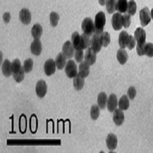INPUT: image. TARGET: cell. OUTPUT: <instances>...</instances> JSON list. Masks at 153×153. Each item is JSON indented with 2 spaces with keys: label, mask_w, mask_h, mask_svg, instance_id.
Masks as SVG:
<instances>
[{
  "label": "cell",
  "mask_w": 153,
  "mask_h": 153,
  "mask_svg": "<svg viewBox=\"0 0 153 153\" xmlns=\"http://www.w3.org/2000/svg\"><path fill=\"white\" fill-rule=\"evenodd\" d=\"M7 145H60V140H7Z\"/></svg>",
  "instance_id": "1"
},
{
  "label": "cell",
  "mask_w": 153,
  "mask_h": 153,
  "mask_svg": "<svg viewBox=\"0 0 153 153\" xmlns=\"http://www.w3.org/2000/svg\"><path fill=\"white\" fill-rule=\"evenodd\" d=\"M106 19H105V15L104 12H99L96 14L95 17V34L100 35L103 33L104 26L105 25Z\"/></svg>",
  "instance_id": "2"
},
{
  "label": "cell",
  "mask_w": 153,
  "mask_h": 153,
  "mask_svg": "<svg viewBox=\"0 0 153 153\" xmlns=\"http://www.w3.org/2000/svg\"><path fill=\"white\" fill-rule=\"evenodd\" d=\"M82 29L84 33L90 36L95 33V25L93 20L90 17L85 18L82 23Z\"/></svg>",
  "instance_id": "3"
},
{
  "label": "cell",
  "mask_w": 153,
  "mask_h": 153,
  "mask_svg": "<svg viewBox=\"0 0 153 153\" xmlns=\"http://www.w3.org/2000/svg\"><path fill=\"white\" fill-rule=\"evenodd\" d=\"M65 72L69 79L74 78L77 75V67L76 63L73 60H69L65 67Z\"/></svg>",
  "instance_id": "4"
},
{
  "label": "cell",
  "mask_w": 153,
  "mask_h": 153,
  "mask_svg": "<svg viewBox=\"0 0 153 153\" xmlns=\"http://www.w3.org/2000/svg\"><path fill=\"white\" fill-rule=\"evenodd\" d=\"M140 20L142 27H146L150 23L151 20V12L147 7L140 11Z\"/></svg>",
  "instance_id": "5"
},
{
  "label": "cell",
  "mask_w": 153,
  "mask_h": 153,
  "mask_svg": "<svg viewBox=\"0 0 153 153\" xmlns=\"http://www.w3.org/2000/svg\"><path fill=\"white\" fill-rule=\"evenodd\" d=\"M36 92L37 96L40 98H43L47 92V85L46 82L41 80L37 82L36 86Z\"/></svg>",
  "instance_id": "6"
},
{
  "label": "cell",
  "mask_w": 153,
  "mask_h": 153,
  "mask_svg": "<svg viewBox=\"0 0 153 153\" xmlns=\"http://www.w3.org/2000/svg\"><path fill=\"white\" fill-rule=\"evenodd\" d=\"M62 50V53L65 54L68 59H71L73 57V56H74L75 49L74 48L73 44L71 41H68L64 44Z\"/></svg>",
  "instance_id": "7"
},
{
  "label": "cell",
  "mask_w": 153,
  "mask_h": 153,
  "mask_svg": "<svg viewBox=\"0 0 153 153\" xmlns=\"http://www.w3.org/2000/svg\"><path fill=\"white\" fill-rule=\"evenodd\" d=\"M134 37L138 45L146 44V34L145 31L142 28H138L134 33Z\"/></svg>",
  "instance_id": "8"
},
{
  "label": "cell",
  "mask_w": 153,
  "mask_h": 153,
  "mask_svg": "<svg viewBox=\"0 0 153 153\" xmlns=\"http://www.w3.org/2000/svg\"><path fill=\"white\" fill-rule=\"evenodd\" d=\"M56 67V63L53 59H47L44 64V71L46 75L51 76L53 75L55 72Z\"/></svg>",
  "instance_id": "9"
},
{
  "label": "cell",
  "mask_w": 153,
  "mask_h": 153,
  "mask_svg": "<svg viewBox=\"0 0 153 153\" xmlns=\"http://www.w3.org/2000/svg\"><path fill=\"white\" fill-rule=\"evenodd\" d=\"M123 16L120 13H115L111 19V24L113 29L116 31L121 30L123 25Z\"/></svg>",
  "instance_id": "10"
},
{
  "label": "cell",
  "mask_w": 153,
  "mask_h": 153,
  "mask_svg": "<svg viewBox=\"0 0 153 153\" xmlns=\"http://www.w3.org/2000/svg\"><path fill=\"white\" fill-rule=\"evenodd\" d=\"M96 52L91 48H88L85 55V61L90 66L93 65L96 61Z\"/></svg>",
  "instance_id": "11"
},
{
  "label": "cell",
  "mask_w": 153,
  "mask_h": 153,
  "mask_svg": "<svg viewBox=\"0 0 153 153\" xmlns=\"http://www.w3.org/2000/svg\"><path fill=\"white\" fill-rule=\"evenodd\" d=\"M42 51V43L39 39H34L31 44V52L35 56H39Z\"/></svg>",
  "instance_id": "12"
},
{
  "label": "cell",
  "mask_w": 153,
  "mask_h": 153,
  "mask_svg": "<svg viewBox=\"0 0 153 153\" xmlns=\"http://www.w3.org/2000/svg\"><path fill=\"white\" fill-rule=\"evenodd\" d=\"M113 120L117 126H120L122 125L124 121V114L122 110L120 108L116 109L114 111L113 116Z\"/></svg>",
  "instance_id": "13"
},
{
  "label": "cell",
  "mask_w": 153,
  "mask_h": 153,
  "mask_svg": "<svg viewBox=\"0 0 153 153\" xmlns=\"http://www.w3.org/2000/svg\"><path fill=\"white\" fill-rule=\"evenodd\" d=\"M106 144L110 150H114L118 145L117 137L113 134H109L106 139Z\"/></svg>",
  "instance_id": "14"
},
{
  "label": "cell",
  "mask_w": 153,
  "mask_h": 153,
  "mask_svg": "<svg viewBox=\"0 0 153 153\" xmlns=\"http://www.w3.org/2000/svg\"><path fill=\"white\" fill-rule=\"evenodd\" d=\"M19 17L23 24L28 25L31 20V12L27 9H22L20 12Z\"/></svg>",
  "instance_id": "15"
},
{
  "label": "cell",
  "mask_w": 153,
  "mask_h": 153,
  "mask_svg": "<svg viewBox=\"0 0 153 153\" xmlns=\"http://www.w3.org/2000/svg\"><path fill=\"white\" fill-rule=\"evenodd\" d=\"M91 47L95 51L96 53H99L102 48V44L100 39V35L94 34L91 39Z\"/></svg>",
  "instance_id": "16"
},
{
  "label": "cell",
  "mask_w": 153,
  "mask_h": 153,
  "mask_svg": "<svg viewBox=\"0 0 153 153\" xmlns=\"http://www.w3.org/2000/svg\"><path fill=\"white\" fill-rule=\"evenodd\" d=\"M118 105L117 96L114 94H111L108 98L107 108L109 111L113 112L117 109Z\"/></svg>",
  "instance_id": "17"
},
{
  "label": "cell",
  "mask_w": 153,
  "mask_h": 153,
  "mask_svg": "<svg viewBox=\"0 0 153 153\" xmlns=\"http://www.w3.org/2000/svg\"><path fill=\"white\" fill-rule=\"evenodd\" d=\"M67 57L63 53H59L55 59L56 66L58 69L62 70L64 68H65L67 64Z\"/></svg>",
  "instance_id": "18"
},
{
  "label": "cell",
  "mask_w": 153,
  "mask_h": 153,
  "mask_svg": "<svg viewBox=\"0 0 153 153\" xmlns=\"http://www.w3.org/2000/svg\"><path fill=\"white\" fill-rule=\"evenodd\" d=\"M79 74L84 78L87 77L90 72V65L86 61H82L79 65Z\"/></svg>",
  "instance_id": "19"
},
{
  "label": "cell",
  "mask_w": 153,
  "mask_h": 153,
  "mask_svg": "<svg viewBox=\"0 0 153 153\" xmlns=\"http://www.w3.org/2000/svg\"><path fill=\"white\" fill-rule=\"evenodd\" d=\"M84 77L82 76L79 74H77L73 80V85L74 88L76 91H80L83 88L85 85V80Z\"/></svg>",
  "instance_id": "20"
},
{
  "label": "cell",
  "mask_w": 153,
  "mask_h": 153,
  "mask_svg": "<svg viewBox=\"0 0 153 153\" xmlns=\"http://www.w3.org/2000/svg\"><path fill=\"white\" fill-rule=\"evenodd\" d=\"M1 69H2V72L3 75L6 76V77H9L12 74H13L12 70V65H11V62L10 61L7 59H4L2 64V66H1Z\"/></svg>",
  "instance_id": "21"
},
{
  "label": "cell",
  "mask_w": 153,
  "mask_h": 153,
  "mask_svg": "<svg viewBox=\"0 0 153 153\" xmlns=\"http://www.w3.org/2000/svg\"><path fill=\"white\" fill-rule=\"evenodd\" d=\"M108 97L105 93L101 92L97 97V104L101 109H105L107 105Z\"/></svg>",
  "instance_id": "22"
},
{
  "label": "cell",
  "mask_w": 153,
  "mask_h": 153,
  "mask_svg": "<svg viewBox=\"0 0 153 153\" xmlns=\"http://www.w3.org/2000/svg\"><path fill=\"white\" fill-rule=\"evenodd\" d=\"M117 59L119 62L122 65H124L126 63L127 59H128V54H127L126 51L124 48H120L118 50L117 55Z\"/></svg>",
  "instance_id": "23"
},
{
  "label": "cell",
  "mask_w": 153,
  "mask_h": 153,
  "mask_svg": "<svg viewBox=\"0 0 153 153\" xmlns=\"http://www.w3.org/2000/svg\"><path fill=\"white\" fill-rule=\"evenodd\" d=\"M43 33V29L39 24H35L31 29V34L34 39H39Z\"/></svg>",
  "instance_id": "24"
},
{
  "label": "cell",
  "mask_w": 153,
  "mask_h": 153,
  "mask_svg": "<svg viewBox=\"0 0 153 153\" xmlns=\"http://www.w3.org/2000/svg\"><path fill=\"white\" fill-rule=\"evenodd\" d=\"M129 37V35L126 31H123L120 33L119 36L118 42H119L120 47L121 48H125L127 47V41H128Z\"/></svg>",
  "instance_id": "25"
},
{
  "label": "cell",
  "mask_w": 153,
  "mask_h": 153,
  "mask_svg": "<svg viewBox=\"0 0 153 153\" xmlns=\"http://www.w3.org/2000/svg\"><path fill=\"white\" fill-rule=\"evenodd\" d=\"M72 43L75 50L81 49V36L78 32H74L72 35Z\"/></svg>",
  "instance_id": "26"
},
{
  "label": "cell",
  "mask_w": 153,
  "mask_h": 153,
  "mask_svg": "<svg viewBox=\"0 0 153 153\" xmlns=\"http://www.w3.org/2000/svg\"><path fill=\"white\" fill-rule=\"evenodd\" d=\"M119 108L122 110H127L129 107V100L126 95H123L118 102Z\"/></svg>",
  "instance_id": "27"
},
{
  "label": "cell",
  "mask_w": 153,
  "mask_h": 153,
  "mask_svg": "<svg viewBox=\"0 0 153 153\" xmlns=\"http://www.w3.org/2000/svg\"><path fill=\"white\" fill-rule=\"evenodd\" d=\"M91 44V39L90 36L83 33L81 35V49L85 50L90 47Z\"/></svg>",
  "instance_id": "28"
},
{
  "label": "cell",
  "mask_w": 153,
  "mask_h": 153,
  "mask_svg": "<svg viewBox=\"0 0 153 153\" xmlns=\"http://www.w3.org/2000/svg\"><path fill=\"white\" fill-rule=\"evenodd\" d=\"M128 3L127 0H118L117 4V10L120 13H125L127 12Z\"/></svg>",
  "instance_id": "29"
},
{
  "label": "cell",
  "mask_w": 153,
  "mask_h": 153,
  "mask_svg": "<svg viewBox=\"0 0 153 153\" xmlns=\"http://www.w3.org/2000/svg\"><path fill=\"white\" fill-rule=\"evenodd\" d=\"M117 0H107L106 2V9L109 14L114 13L117 10Z\"/></svg>",
  "instance_id": "30"
},
{
  "label": "cell",
  "mask_w": 153,
  "mask_h": 153,
  "mask_svg": "<svg viewBox=\"0 0 153 153\" xmlns=\"http://www.w3.org/2000/svg\"><path fill=\"white\" fill-rule=\"evenodd\" d=\"M100 39L102 45L107 47L110 43V35L107 32H103L100 35Z\"/></svg>",
  "instance_id": "31"
},
{
  "label": "cell",
  "mask_w": 153,
  "mask_h": 153,
  "mask_svg": "<svg viewBox=\"0 0 153 153\" xmlns=\"http://www.w3.org/2000/svg\"><path fill=\"white\" fill-rule=\"evenodd\" d=\"M33 68V61L31 58H28L25 60L23 63V69L25 73L30 72Z\"/></svg>",
  "instance_id": "32"
},
{
  "label": "cell",
  "mask_w": 153,
  "mask_h": 153,
  "mask_svg": "<svg viewBox=\"0 0 153 153\" xmlns=\"http://www.w3.org/2000/svg\"><path fill=\"white\" fill-rule=\"evenodd\" d=\"M137 11V4L134 0H130L128 2V7H127V12L130 16H134Z\"/></svg>",
  "instance_id": "33"
},
{
  "label": "cell",
  "mask_w": 153,
  "mask_h": 153,
  "mask_svg": "<svg viewBox=\"0 0 153 153\" xmlns=\"http://www.w3.org/2000/svg\"><path fill=\"white\" fill-rule=\"evenodd\" d=\"M11 65H12V70L13 74L17 73L23 68V66L21 65L20 61L17 58L13 60V61L11 62Z\"/></svg>",
  "instance_id": "34"
},
{
  "label": "cell",
  "mask_w": 153,
  "mask_h": 153,
  "mask_svg": "<svg viewBox=\"0 0 153 153\" xmlns=\"http://www.w3.org/2000/svg\"><path fill=\"white\" fill-rule=\"evenodd\" d=\"M100 107L99 105H93L91 108V117L92 120H96L98 119L100 115Z\"/></svg>",
  "instance_id": "35"
},
{
  "label": "cell",
  "mask_w": 153,
  "mask_h": 153,
  "mask_svg": "<svg viewBox=\"0 0 153 153\" xmlns=\"http://www.w3.org/2000/svg\"><path fill=\"white\" fill-rule=\"evenodd\" d=\"M59 20V16L55 12H52L50 15V24L52 27H55L57 26Z\"/></svg>",
  "instance_id": "36"
},
{
  "label": "cell",
  "mask_w": 153,
  "mask_h": 153,
  "mask_svg": "<svg viewBox=\"0 0 153 153\" xmlns=\"http://www.w3.org/2000/svg\"><path fill=\"white\" fill-rule=\"evenodd\" d=\"M74 58L75 61L77 62H81L83 61L84 56L83 51L82 49L79 50H75V53H74Z\"/></svg>",
  "instance_id": "37"
},
{
  "label": "cell",
  "mask_w": 153,
  "mask_h": 153,
  "mask_svg": "<svg viewBox=\"0 0 153 153\" xmlns=\"http://www.w3.org/2000/svg\"><path fill=\"white\" fill-rule=\"evenodd\" d=\"M24 71L22 68L19 72L16 74H13V77L16 82L20 83L25 78V75H24Z\"/></svg>",
  "instance_id": "38"
},
{
  "label": "cell",
  "mask_w": 153,
  "mask_h": 153,
  "mask_svg": "<svg viewBox=\"0 0 153 153\" xmlns=\"http://www.w3.org/2000/svg\"><path fill=\"white\" fill-rule=\"evenodd\" d=\"M123 25L125 28H127L130 27L131 23V18L129 14H124L123 16Z\"/></svg>",
  "instance_id": "39"
},
{
  "label": "cell",
  "mask_w": 153,
  "mask_h": 153,
  "mask_svg": "<svg viewBox=\"0 0 153 153\" xmlns=\"http://www.w3.org/2000/svg\"><path fill=\"white\" fill-rule=\"evenodd\" d=\"M145 55L150 58L153 56V44L148 43L146 44Z\"/></svg>",
  "instance_id": "40"
},
{
  "label": "cell",
  "mask_w": 153,
  "mask_h": 153,
  "mask_svg": "<svg viewBox=\"0 0 153 153\" xmlns=\"http://www.w3.org/2000/svg\"><path fill=\"white\" fill-rule=\"evenodd\" d=\"M136 45V40L135 39V37H134L130 35L128 41H127V47L129 50L133 49Z\"/></svg>",
  "instance_id": "41"
},
{
  "label": "cell",
  "mask_w": 153,
  "mask_h": 153,
  "mask_svg": "<svg viewBox=\"0 0 153 153\" xmlns=\"http://www.w3.org/2000/svg\"><path fill=\"white\" fill-rule=\"evenodd\" d=\"M146 44H143V45H137V54L142 56L145 55V46Z\"/></svg>",
  "instance_id": "42"
},
{
  "label": "cell",
  "mask_w": 153,
  "mask_h": 153,
  "mask_svg": "<svg viewBox=\"0 0 153 153\" xmlns=\"http://www.w3.org/2000/svg\"><path fill=\"white\" fill-rule=\"evenodd\" d=\"M137 94V91L135 90V88L133 86H131L128 91H127V95H128V97L131 100H134L135 97L136 96Z\"/></svg>",
  "instance_id": "43"
},
{
  "label": "cell",
  "mask_w": 153,
  "mask_h": 153,
  "mask_svg": "<svg viewBox=\"0 0 153 153\" xmlns=\"http://www.w3.org/2000/svg\"><path fill=\"white\" fill-rule=\"evenodd\" d=\"M3 20L6 23H8L10 20V15L9 12H6L3 14Z\"/></svg>",
  "instance_id": "44"
},
{
  "label": "cell",
  "mask_w": 153,
  "mask_h": 153,
  "mask_svg": "<svg viewBox=\"0 0 153 153\" xmlns=\"http://www.w3.org/2000/svg\"><path fill=\"white\" fill-rule=\"evenodd\" d=\"M107 0H98V1L99 3V4L101 5V6H104L106 4V2H107Z\"/></svg>",
  "instance_id": "45"
},
{
  "label": "cell",
  "mask_w": 153,
  "mask_h": 153,
  "mask_svg": "<svg viewBox=\"0 0 153 153\" xmlns=\"http://www.w3.org/2000/svg\"><path fill=\"white\" fill-rule=\"evenodd\" d=\"M151 18L153 20V7H152V9L151 10Z\"/></svg>",
  "instance_id": "46"
}]
</instances>
